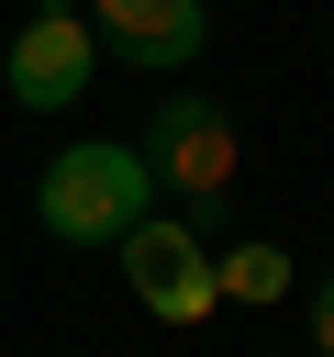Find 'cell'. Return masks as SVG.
<instances>
[{
	"label": "cell",
	"mask_w": 334,
	"mask_h": 357,
	"mask_svg": "<svg viewBox=\"0 0 334 357\" xmlns=\"http://www.w3.org/2000/svg\"><path fill=\"white\" fill-rule=\"evenodd\" d=\"M145 212H156L145 145H67V156L33 178V223H45L56 245H122Z\"/></svg>",
	"instance_id": "6da1fadb"
},
{
	"label": "cell",
	"mask_w": 334,
	"mask_h": 357,
	"mask_svg": "<svg viewBox=\"0 0 334 357\" xmlns=\"http://www.w3.org/2000/svg\"><path fill=\"white\" fill-rule=\"evenodd\" d=\"M145 145V167H156V190H178L189 201V234H223L234 223V112L223 100H156V123L134 134Z\"/></svg>",
	"instance_id": "7a4b0ae2"
},
{
	"label": "cell",
	"mask_w": 334,
	"mask_h": 357,
	"mask_svg": "<svg viewBox=\"0 0 334 357\" xmlns=\"http://www.w3.org/2000/svg\"><path fill=\"white\" fill-rule=\"evenodd\" d=\"M89 78H100L89 11H22L11 56H0V89H11L22 112H67V100H89Z\"/></svg>",
	"instance_id": "3957f363"
},
{
	"label": "cell",
	"mask_w": 334,
	"mask_h": 357,
	"mask_svg": "<svg viewBox=\"0 0 334 357\" xmlns=\"http://www.w3.org/2000/svg\"><path fill=\"white\" fill-rule=\"evenodd\" d=\"M122 279H134V301H145L156 324H200V312L223 301L212 245H200L189 223H167V212H145V223L122 234Z\"/></svg>",
	"instance_id": "277c9868"
},
{
	"label": "cell",
	"mask_w": 334,
	"mask_h": 357,
	"mask_svg": "<svg viewBox=\"0 0 334 357\" xmlns=\"http://www.w3.org/2000/svg\"><path fill=\"white\" fill-rule=\"evenodd\" d=\"M78 11H89V33H100L122 67H145V78L189 67V56H200V33H212V11H200V0H78Z\"/></svg>",
	"instance_id": "5b68a950"
},
{
	"label": "cell",
	"mask_w": 334,
	"mask_h": 357,
	"mask_svg": "<svg viewBox=\"0 0 334 357\" xmlns=\"http://www.w3.org/2000/svg\"><path fill=\"white\" fill-rule=\"evenodd\" d=\"M212 279H223V301H256V312H267V301H289V257H278L267 234L223 245V257H212Z\"/></svg>",
	"instance_id": "8992f818"
},
{
	"label": "cell",
	"mask_w": 334,
	"mask_h": 357,
	"mask_svg": "<svg viewBox=\"0 0 334 357\" xmlns=\"http://www.w3.org/2000/svg\"><path fill=\"white\" fill-rule=\"evenodd\" d=\"M312 346L334 357V279H312Z\"/></svg>",
	"instance_id": "52a82bcc"
},
{
	"label": "cell",
	"mask_w": 334,
	"mask_h": 357,
	"mask_svg": "<svg viewBox=\"0 0 334 357\" xmlns=\"http://www.w3.org/2000/svg\"><path fill=\"white\" fill-rule=\"evenodd\" d=\"M33 11H78V0H33Z\"/></svg>",
	"instance_id": "ba28073f"
},
{
	"label": "cell",
	"mask_w": 334,
	"mask_h": 357,
	"mask_svg": "<svg viewBox=\"0 0 334 357\" xmlns=\"http://www.w3.org/2000/svg\"><path fill=\"white\" fill-rule=\"evenodd\" d=\"M312 357H323V346H312Z\"/></svg>",
	"instance_id": "9c48e42d"
}]
</instances>
